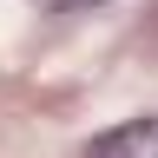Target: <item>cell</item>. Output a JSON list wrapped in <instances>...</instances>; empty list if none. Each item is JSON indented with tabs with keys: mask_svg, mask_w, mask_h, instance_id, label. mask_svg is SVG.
<instances>
[{
	"mask_svg": "<svg viewBox=\"0 0 158 158\" xmlns=\"http://www.w3.org/2000/svg\"><path fill=\"white\" fill-rule=\"evenodd\" d=\"M92 158H158V118H132L92 138Z\"/></svg>",
	"mask_w": 158,
	"mask_h": 158,
	"instance_id": "cell-1",
	"label": "cell"
},
{
	"mask_svg": "<svg viewBox=\"0 0 158 158\" xmlns=\"http://www.w3.org/2000/svg\"><path fill=\"white\" fill-rule=\"evenodd\" d=\"M53 7H106V0H53Z\"/></svg>",
	"mask_w": 158,
	"mask_h": 158,
	"instance_id": "cell-2",
	"label": "cell"
}]
</instances>
